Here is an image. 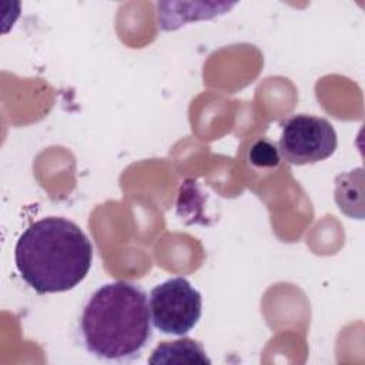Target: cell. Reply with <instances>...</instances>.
I'll use <instances>...</instances> for the list:
<instances>
[{"mask_svg":"<svg viewBox=\"0 0 365 365\" xmlns=\"http://www.w3.org/2000/svg\"><path fill=\"white\" fill-rule=\"evenodd\" d=\"M250 160L255 167L272 168L279 164V153L275 144L267 140H258L250 150Z\"/></svg>","mask_w":365,"mask_h":365,"instance_id":"6","label":"cell"},{"mask_svg":"<svg viewBox=\"0 0 365 365\" xmlns=\"http://www.w3.org/2000/svg\"><path fill=\"white\" fill-rule=\"evenodd\" d=\"M150 314L155 329L182 336L200 321L202 298L187 278L175 277L155 285L150 292Z\"/></svg>","mask_w":365,"mask_h":365,"instance_id":"3","label":"cell"},{"mask_svg":"<svg viewBox=\"0 0 365 365\" xmlns=\"http://www.w3.org/2000/svg\"><path fill=\"white\" fill-rule=\"evenodd\" d=\"M278 144L282 158L289 164H314L335 153L336 133L324 117L298 114L282 123Z\"/></svg>","mask_w":365,"mask_h":365,"instance_id":"4","label":"cell"},{"mask_svg":"<svg viewBox=\"0 0 365 365\" xmlns=\"http://www.w3.org/2000/svg\"><path fill=\"white\" fill-rule=\"evenodd\" d=\"M80 332L90 354L106 361H130L151 338L147 294L128 281L100 287L86 302Z\"/></svg>","mask_w":365,"mask_h":365,"instance_id":"2","label":"cell"},{"mask_svg":"<svg viewBox=\"0 0 365 365\" xmlns=\"http://www.w3.org/2000/svg\"><path fill=\"white\" fill-rule=\"evenodd\" d=\"M148 364H211L201 344L191 338L164 341L154 348Z\"/></svg>","mask_w":365,"mask_h":365,"instance_id":"5","label":"cell"},{"mask_svg":"<svg viewBox=\"0 0 365 365\" xmlns=\"http://www.w3.org/2000/svg\"><path fill=\"white\" fill-rule=\"evenodd\" d=\"M93 245L84 231L61 217H46L30 224L14 247V262L21 279L38 294L64 292L88 274Z\"/></svg>","mask_w":365,"mask_h":365,"instance_id":"1","label":"cell"}]
</instances>
